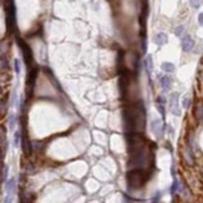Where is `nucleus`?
I'll return each instance as SVG.
<instances>
[{
    "mask_svg": "<svg viewBox=\"0 0 203 203\" xmlns=\"http://www.w3.org/2000/svg\"><path fill=\"white\" fill-rule=\"evenodd\" d=\"M182 49H183V51H186V52H188V51H191L192 49H193V46H195V41H193V39H192V36L191 35H185L183 37H182Z\"/></svg>",
    "mask_w": 203,
    "mask_h": 203,
    "instance_id": "f03ea898",
    "label": "nucleus"
},
{
    "mask_svg": "<svg viewBox=\"0 0 203 203\" xmlns=\"http://www.w3.org/2000/svg\"><path fill=\"white\" fill-rule=\"evenodd\" d=\"M183 31H185V27L183 26H177L176 30H175V34H176V36H182L183 35Z\"/></svg>",
    "mask_w": 203,
    "mask_h": 203,
    "instance_id": "9d476101",
    "label": "nucleus"
},
{
    "mask_svg": "<svg viewBox=\"0 0 203 203\" xmlns=\"http://www.w3.org/2000/svg\"><path fill=\"white\" fill-rule=\"evenodd\" d=\"M158 80H160V84H161V86H162V89L163 90H170L171 89V85H172V79L170 77V76H160L158 77Z\"/></svg>",
    "mask_w": 203,
    "mask_h": 203,
    "instance_id": "7ed1b4c3",
    "label": "nucleus"
},
{
    "mask_svg": "<svg viewBox=\"0 0 203 203\" xmlns=\"http://www.w3.org/2000/svg\"><path fill=\"white\" fill-rule=\"evenodd\" d=\"M197 116H198V118H203V106L202 105H198V107H197Z\"/></svg>",
    "mask_w": 203,
    "mask_h": 203,
    "instance_id": "f8f14e48",
    "label": "nucleus"
},
{
    "mask_svg": "<svg viewBox=\"0 0 203 203\" xmlns=\"http://www.w3.org/2000/svg\"><path fill=\"white\" fill-rule=\"evenodd\" d=\"M161 69H162L165 72H167V74H172V72H175V70H176V67H175V65H173L172 62H162Z\"/></svg>",
    "mask_w": 203,
    "mask_h": 203,
    "instance_id": "0eeeda50",
    "label": "nucleus"
},
{
    "mask_svg": "<svg viewBox=\"0 0 203 203\" xmlns=\"http://www.w3.org/2000/svg\"><path fill=\"white\" fill-rule=\"evenodd\" d=\"M190 105H191V97H190L188 95H186V96L183 97V100H182V106H183L185 108H188Z\"/></svg>",
    "mask_w": 203,
    "mask_h": 203,
    "instance_id": "6e6552de",
    "label": "nucleus"
},
{
    "mask_svg": "<svg viewBox=\"0 0 203 203\" xmlns=\"http://www.w3.org/2000/svg\"><path fill=\"white\" fill-rule=\"evenodd\" d=\"M198 22H200V25H202L203 26V12H201V14L198 15Z\"/></svg>",
    "mask_w": 203,
    "mask_h": 203,
    "instance_id": "ddd939ff",
    "label": "nucleus"
},
{
    "mask_svg": "<svg viewBox=\"0 0 203 203\" xmlns=\"http://www.w3.org/2000/svg\"><path fill=\"white\" fill-rule=\"evenodd\" d=\"M14 70H15L16 75H20V61L17 59L14 60Z\"/></svg>",
    "mask_w": 203,
    "mask_h": 203,
    "instance_id": "1a4fd4ad",
    "label": "nucleus"
},
{
    "mask_svg": "<svg viewBox=\"0 0 203 203\" xmlns=\"http://www.w3.org/2000/svg\"><path fill=\"white\" fill-rule=\"evenodd\" d=\"M162 130H163V126H162V122L160 120H153L152 121V131L156 133L157 137H160L162 135Z\"/></svg>",
    "mask_w": 203,
    "mask_h": 203,
    "instance_id": "20e7f679",
    "label": "nucleus"
},
{
    "mask_svg": "<svg viewBox=\"0 0 203 203\" xmlns=\"http://www.w3.org/2000/svg\"><path fill=\"white\" fill-rule=\"evenodd\" d=\"M153 40H155V42L158 46H162V45H165L168 41V37H167V35L165 32H158V34L155 35V39Z\"/></svg>",
    "mask_w": 203,
    "mask_h": 203,
    "instance_id": "39448f33",
    "label": "nucleus"
},
{
    "mask_svg": "<svg viewBox=\"0 0 203 203\" xmlns=\"http://www.w3.org/2000/svg\"><path fill=\"white\" fill-rule=\"evenodd\" d=\"M145 69L148 74H151V71L153 70V59L151 55H148L146 59H145Z\"/></svg>",
    "mask_w": 203,
    "mask_h": 203,
    "instance_id": "423d86ee",
    "label": "nucleus"
},
{
    "mask_svg": "<svg viewBox=\"0 0 203 203\" xmlns=\"http://www.w3.org/2000/svg\"><path fill=\"white\" fill-rule=\"evenodd\" d=\"M19 138H20V136H19V133L16 132V133H15V145L19 143Z\"/></svg>",
    "mask_w": 203,
    "mask_h": 203,
    "instance_id": "4468645a",
    "label": "nucleus"
},
{
    "mask_svg": "<svg viewBox=\"0 0 203 203\" xmlns=\"http://www.w3.org/2000/svg\"><path fill=\"white\" fill-rule=\"evenodd\" d=\"M190 4L192 5V7L198 9V7H200V5H201V0H190Z\"/></svg>",
    "mask_w": 203,
    "mask_h": 203,
    "instance_id": "9b49d317",
    "label": "nucleus"
},
{
    "mask_svg": "<svg viewBox=\"0 0 203 203\" xmlns=\"http://www.w3.org/2000/svg\"><path fill=\"white\" fill-rule=\"evenodd\" d=\"M180 95L177 92L171 94L170 96V110L175 116H180L181 115V108H180Z\"/></svg>",
    "mask_w": 203,
    "mask_h": 203,
    "instance_id": "f257e3e1",
    "label": "nucleus"
}]
</instances>
